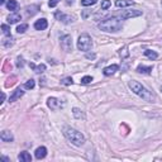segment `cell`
<instances>
[{
  "mask_svg": "<svg viewBox=\"0 0 162 162\" xmlns=\"http://www.w3.org/2000/svg\"><path fill=\"white\" fill-rule=\"evenodd\" d=\"M129 88L132 89V91L134 94H137L138 96H141V98L143 100H146V101H153L155 100V96L152 95V93L148 91L142 84H139L138 81H134V80L131 81V82H129Z\"/></svg>",
  "mask_w": 162,
  "mask_h": 162,
  "instance_id": "2",
  "label": "cell"
},
{
  "mask_svg": "<svg viewBox=\"0 0 162 162\" xmlns=\"http://www.w3.org/2000/svg\"><path fill=\"white\" fill-rule=\"evenodd\" d=\"M1 160H3V161H5V162H9V161H10L8 157H5V156H3V157H1Z\"/></svg>",
  "mask_w": 162,
  "mask_h": 162,
  "instance_id": "33",
  "label": "cell"
},
{
  "mask_svg": "<svg viewBox=\"0 0 162 162\" xmlns=\"http://www.w3.org/2000/svg\"><path fill=\"white\" fill-rule=\"evenodd\" d=\"M74 115L76 117V118H81V117H82V113H81V110H80V109H77V108H75V109H74Z\"/></svg>",
  "mask_w": 162,
  "mask_h": 162,
  "instance_id": "30",
  "label": "cell"
},
{
  "mask_svg": "<svg viewBox=\"0 0 162 162\" xmlns=\"http://www.w3.org/2000/svg\"><path fill=\"white\" fill-rule=\"evenodd\" d=\"M134 1L133 0H117L115 5L118 8H127V7H131Z\"/></svg>",
  "mask_w": 162,
  "mask_h": 162,
  "instance_id": "15",
  "label": "cell"
},
{
  "mask_svg": "<svg viewBox=\"0 0 162 162\" xmlns=\"http://www.w3.org/2000/svg\"><path fill=\"white\" fill-rule=\"evenodd\" d=\"M37 12H38V7H37V5H32V7H27V13H28V14L33 15V14H36Z\"/></svg>",
  "mask_w": 162,
  "mask_h": 162,
  "instance_id": "21",
  "label": "cell"
},
{
  "mask_svg": "<svg viewBox=\"0 0 162 162\" xmlns=\"http://www.w3.org/2000/svg\"><path fill=\"white\" fill-rule=\"evenodd\" d=\"M3 46H4V47H10V46H13V38H10V39H4Z\"/></svg>",
  "mask_w": 162,
  "mask_h": 162,
  "instance_id": "29",
  "label": "cell"
},
{
  "mask_svg": "<svg viewBox=\"0 0 162 162\" xmlns=\"http://www.w3.org/2000/svg\"><path fill=\"white\" fill-rule=\"evenodd\" d=\"M55 17H56L57 20L63 22V23H70V22H72V18H71V17H68V15L63 14V13H61V12H57V13L55 14Z\"/></svg>",
  "mask_w": 162,
  "mask_h": 162,
  "instance_id": "9",
  "label": "cell"
},
{
  "mask_svg": "<svg viewBox=\"0 0 162 162\" xmlns=\"http://www.w3.org/2000/svg\"><path fill=\"white\" fill-rule=\"evenodd\" d=\"M98 27H99V29L104 30V32H111V33H114V32H118L122 29L123 22L117 17H111V18H106L104 20H101Z\"/></svg>",
  "mask_w": 162,
  "mask_h": 162,
  "instance_id": "1",
  "label": "cell"
},
{
  "mask_svg": "<svg viewBox=\"0 0 162 162\" xmlns=\"http://www.w3.org/2000/svg\"><path fill=\"white\" fill-rule=\"evenodd\" d=\"M110 5H111L110 0H103V1H101V9L103 10H106V9L110 8Z\"/></svg>",
  "mask_w": 162,
  "mask_h": 162,
  "instance_id": "24",
  "label": "cell"
},
{
  "mask_svg": "<svg viewBox=\"0 0 162 162\" xmlns=\"http://www.w3.org/2000/svg\"><path fill=\"white\" fill-rule=\"evenodd\" d=\"M91 47H93V39H91V37L89 34H86V33L81 34L79 37V41H77V48L79 50L86 52V51H89Z\"/></svg>",
  "mask_w": 162,
  "mask_h": 162,
  "instance_id": "4",
  "label": "cell"
},
{
  "mask_svg": "<svg viewBox=\"0 0 162 162\" xmlns=\"http://www.w3.org/2000/svg\"><path fill=\"white\" fill-rule=\"evenodd\" d=\"M5 100V94L4 93H1V101H0V103H3Z\"/></svg>",
  "mask_w": 162,
  "mask_h": 162,
  "instance_id": "35",
  "label": "cell"
},
{
  "mask_svg": "<svg viewBox=\"0 0 162 162\" xmlns=\"http://www.w3.org/2000/svg\"><path fill=\"white\" fill-rule=\"evenodd\" d=\"M47 104H48V106H50L52 110H56V109H58V108L61 106L60 101H58L56 98H50L47 100Z\"/></svg>",
  "mask_w": 162,
  "mask_h": 162,
  "instance_id": "11",
  "label": "cell"
},
{
  "mask_svg": "<svg viewBox=\"0 0 162 162\" xmlns=\"http://www.w3.org/2000/svg\"><path fill=\"white\" fill-rule=\"evenodd\" d=\"M144 55L147 56L149 60H156V58L158 57V55L156 53L155 51H151V50H147V51H144Z\"/></svg>",
  "mask_w": 162,
  "mask_h": 162,
  "instance_id": "19",
  "label": "cell"
},
{
  "mask_svg": "<svg viewBox=\"0 0 162 162\" xmlns=\"http://www.w3.org/2000/svg\"><path fill=\"white\" fill-rule=\"evenodd\" d=\"M61 82H62L63 85H72V84H74V80H72L71 77H66V79H63Z\"/></svg>",
  "mask_w": 162,
  "mask_h": 162,
  "instance_id": "28",
  "label": "cell"
},
{
  "mask_svg": "<svg viewBox=\"0 0 162 162\" xmlns=\"http://www.w3.org/2000/svg\"><path fill=\"white\" fill-rule=\"evenodd\" d=\"M46 155H47V148L46 147H38L36 149V158L37 160H42V158H45L46 157Z\"/></svg>",
  "mask_w": 162,
  "mask_h": 162,
  "instance_id": "12",
  "label": "cell"
},
{
  "mask_svg": "<svg viewBox=\"0 0 162 162\" xmlns=\"http://www.w3.org/2000/svg\"><path fill=\"white\" fill-rule=\"evenodd\" d=\"M22 19L20 14L19 13H12L8 15V23L9 24H14V23H18V22Z\"/></svg>",
  "mask_w": 162,
  "mask_h": 162,
  "instance_id": "14",
  "label": "cell"
},
{
  "mask_svg": "<svg viewBox=\"0 0 162 162\" xmlns=\"http://www.w3.org/2000/svg\"><path fill=\"white\" fill-rule=\"evenodd\" d=\"M18 160L20 162H29V161H32V156L28 152H20L18 156Z\"/></svg>",
  "mask_w": 162,
  "mask_h": 162,
  "instance_id": "17",
  "label": "cell"
},
{
  "mask_svg": "<svg viewBox=\"0 0 162 162\" xmlns=\"http://www.w3.org/2000/svg\"><path fill=\"white\" fill-rule=\"evenodd\" d=\"M161 91H162V86H161Z\"/></svg>",
  "mask_w": 162,
  "mask_h": 162,
  "instance_id": "37",
  "label": "cell"
},
{
  "mask_svg": "<svg viewBox=\"0 0 162 162\" xmlns=\"http://www.w3.org/2000/svg\"><path fill=\"white\" fill-rule=\"evenodd\" d=\"M86 57H88V58H95V55H94V53H93V55H86Z\"/></svg>",
  "mask_w": 162,
  "mask_h": 162,
  "instance_id": "34",
  "label": "cell"
},
{
  "mask_svg": "<svg viewBox=\"0 0 162 162\" xmlns=\"http://www.w3.org/2000/svg\"><path fill=\"white\" fill-rule=\"evenodd\" d=\"M142 15V12L141 10H136V9H131V10H126L120 14V17L123 19H128V18H134V17H139Z\"/></svg>",
  "mask_w": 162,
  "mask_h": 162,
  "instance_id": "6",
  "label": "cell"
},
{
  "mask_svg": "<svg viewBox=\"0 0 162 162\" xmlns=\"http://www.w3.org/2000/svg\"><path fill=\"white\" fill-rule=\"evenodd\" d=\"M4 3H5V0H0V4H1V5H3Z\"/></svg>",
  "mask_w": 162,
  "mask_h": 162,
  "instance_id": "36",
  "label": "cell"
},
{
  "mask_svg": "<svg viewBox=\"0 0 162 162\" xmlns=\"http://www.w3.org/2000/svg\"><path fill=\"white\" fill-rule=\"evenodd\" d=\"M137 72L139 74H151L152 72V67L151 66H144V65H139L137 67Z\"/></svg>",
  "mask_w": 162,
  "mask_h": 162,
  "instance_id": "18",
  "label": "cell"
},
{
  "mask_svg": "<svg viewBox=\"0 0 162 162\" xmlns=\"http://www.w3.org/2000/svg\"><path fill=\"white\" fill-rule=\"evenodd\" d=\"M58 1H60V0H50V3H48V5H50V8H55L56 5L58 4Z\"/></svg>",
  "mask_w": 162,
  "mask_h": 162,
  "instance_id": "31",
  "label": "cell"
},
{
  "mask_svg": "<svg viewBox=\"0 0 162 162\" xmlns=\"http://www.w3.org/2000/svg\"><path fill=\"white\" fill-rule=\"evenodd\" d=\"M1 29L5 36H10V27H8L7 24H1Z\"/></svg>",
  "mask_w": 162,
  "mask_h": 162,
  "instance_id": "26",
  "label": "cell"
},
{
  "mask_svg": "<svg viewBox=\"0 0 162 162\" xmlns=\"http://www.w3.org/2000/svg\"><path fill=\"white\" fill-rule=\"evenodd\" d=\"M34 85H36L34 80H33V79H30V80H28V81L25 82L24 88H25V89H28V90H30V89H33V88H34Z\"/></svg>",
  "mask_w": 162,
  "mask_h": 162,
  "instance_id": "23",
  "label": "cell"
},
{
  "mask_svg": "<svg viewBox=\"0 0 162 162\" xmlns=\"http://www.w3.org/2000/svg\"><path fill=\"white\" fill-rule=\"evenodd\" d=\"M47 25H48L47 19L42 18V19H38V20H37L36 23H34V28H36L37 30H43V29L47 28Z\"/></svg>",
  "mask_w": 162,
  "mask_h": 162,
  "instance_id": "8",
  "label": "cell"
},
{
  "mask_svg": "<svg viewBox=\"0 0 162 162\" xmlns=\"http://www.w3.org/2000/svg\"><path fill=\"white\" fill-rule=\"evenodd\" d=\"M61 47L66 52H70L72 50V38L71 36H63L61 38Z\"/></svg>",
  "mask_w": 162,
  "mask_h": 162,
  "instance_id": "5",
  "label": "cell"
},
{
  "mask_svg": "<svg viewBox=\"0 0 162 162\" xmlns=\"http://www.w3.org/2000/svg\"><path fill=\"white\" fill-rule=\"evenodd\" d=\"M29 66L33 68V70H34V72H37V74H42V72L46 70V65H43V63L38 65V66H36L33 62H30V63H29Z\"/></svg>",
  "mask_w": 162,
  "mask_h": 162,
  "instance_id": "16",
  "label": "cell"
},
{
  "mask_svg": "<svg viewBox=\"0 0 162 162\" xmlns=\"http://www.w3.org/2000/svg\"><path fill=\"white\" fill-rule=\"evenodd\" d=\"M23 65H24V62H23V58L19 57V58H18V62H17V66L20 68V67H23Z\"/></svg>",
  "mask_w": 162,
  "mask_h": 162,
  "instance_id": "32",
  "label": "cell"
},
{
  "mask_svg": "<svg viewBox=\"0 0 162 162\" xmlns=\"http://www.w3.org/2000/svg\"><path fill=\"white\" fill-rule=\"evenodd\" d=\"M91 81H93V77H91V76H84L82 79H81V82H82V84H90L91 82Z\"/></svg>",
  "mask_w": 162,
  "mask_h": 162,
  "instance_id": "27",
  "label": "cell"
},
{
  "mask_svg": "<svg viewBox=\"0 0 162 162\" xmlns=\"http://www.w3.org/2000/svg\"><path fill=\"white\" fill-rule=\"evenodd\" d=\"M27 29H28V24H25V23L17 27V32H18V33H24Z\"/></svg>",
  "mask_w": 162,
  "mask_h": 162,
  "instance_id": "25",
  "label": "cell"
},
{
  "mask_svg": "<svg viewBox=\"0 0 162 162\" xmlns=\"http://www.w3.org/2000/svg\"><path fill=\"white\" fill-rule=\"evenodd\" d=\"M0 138H1V141L3 142H12L14 137H13V134L10 133L9 131H3L1 134H0Z\"/></svg>",
  "mask_w": 162,
  "mask_h": 162,
  "instance_id": "13",
  "label": "cell"
},
{
  "mask_svg": "<svg viewBox=\"0 0 162 162\" xmlns=\"http://www.w3.org/2000/svg\"><path fill=\"white\" fill-rule=\"evenodd\" d=\"M23 94H24L23 89H20V88L15 89V90H14V93H13V95H12V96H10V98H9V101H10V103H13V101H15V100L20 99L22 96H23Z\"/></svg>",
  "mask_w": 162,
  "mask_h": 162,
  "instance_id": "7",
  "label": "cell"
},
{
  "mask_svg": "<svg viewBox=\"0 0 162 162\" xmlns=\"http://www.w3.org/2000/svg\"><path fill=\"white\" fill-rule=\"evenodd\" d=\"M63 134H65V137L75 146H82L85 143V138L82 136V133L71 128V127H65L63 128Z\"/></svg>",
  "mask_w": 162,
  "mask_h": 162,
  "instance_id": "3",
  "label": "cell"
},
{
  "mask_svg": "<svg viewBox=\"0 0 162 162\" xmlns=\"http://www.w3.org/2000/svg\"><path fill=\"white\" fill-rule=\"evenodd\" d=\"M7 8L9 10H15L18 8V3H17V0H9V1L7 3Z\"/></svg>",
  "mask_w": 162,
  "mask_h": 162,
  "instance_id": "20",
  "label": "cell"
},
{
  "mask_svg": "<svg viewBox=\"0 0 162 162\" xmlns=\"http://www.w3.org/2000/svg\"><path fill=\"white\" fill-rule=\"evenodd\" d=\"M118 68H119L118 65H110V66H108L103 70V72H104L105 76H110V75H113L115 71H118Z\"/></svg>",
  "mask_w": 162,
  "mask_h": 162,
  "instance_id": "10",
  "label": "cell"
},
{
  "mask_svg": "<svg viewBox=\"0 0 162 162\" xmlns=\"http://www.w3.org/2000/svg\"><path fill=\"white\" fill-rule=\"evenodd\" d=\"M98 0H81V5L82 7H90V5H94L96 4Z\"/></svg>",
  "mask_w": 162,
  "mask_h": 162,
  "instance_id": "22",
  "label": "cell"
}]
</instances>
